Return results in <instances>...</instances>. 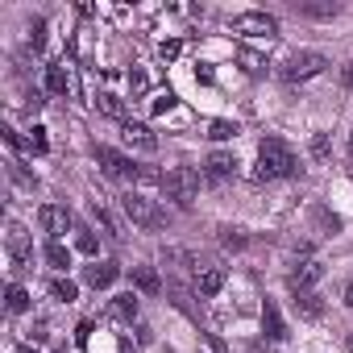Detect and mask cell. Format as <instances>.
<instances>
[{
	"mask_svg": "<svg viewBox=\"0 0 353 353\" xmlns=\"http://www.w3.org/2000/svg\"><path fill=\"white\" fill-rule=\"evenodd\" d=\"M299 170L295 162V150L279 137H266L258 145V179H291V174Z\"/></svg>",
	"mask_w": 353,
	"mask_h": 353,
	"instance_id": "cell-1",
	"label": "cell"
},
{
	"mask_svg": "<svg viewBox=\"0 0 353 353\" xmlns=\"http://www.w3.org/2000/svg\"><path fill=\"white\" fill-rule=\"evenodd\" d=\"M162 192H166V200H174L179 208H192L196 196H200V174L192 166H174V170L162 174Z\"/></svg>",
	"mask_w": 353,
	"mask_h": 353,
	"instance_id": "cell-2",
	"label": "cell"
},
{
	"mask_svg": "<svg viewBox=\"0 0 353 353\" xmlns=\"http://www.w3.org/2000/svg\"><path fill=\"white\" fill-rule=\"evenodd\" d=\"M121 208H125V216L133 221V225H141V229H162L166 225V216L154 208V200H145L141 192H129V196H121Z\"/></svg>",
	"mask_w": 353,
	"mask_h": 353,
	"instance_id": "cell-3",
	"label": "cell"
},
{
	"mask_svg": "<svg viewBox=\"0 0 353 353\" xmlns=\"http://www.w3.org/2000/svg\"><path fill=\"white\" fill-rule=\"evenodd\" d=\"M96 162L104 166V174H112V179H141L145 174V166H137L133 158H125L112 145H96Z\"/></svg>",
	"mask_w": 353,
	"mask_h": 353,
	"instance_id": "cell-4",
	"label": "cell"
},
{
	"mask_svg": "<svg viewBox=\"0 0 353 353\" xmlns=\"http://www.w3.org/2000/svg\"><path fill=\"white\" fill-rule=\"evenodd\" d=\"M324 67H328L324 54H316V50H299V54H291V59L283 63V79H287V83H303V79L320 75Z\"/></svg>",
	"mask_w": 353,
	"mask_h": 353,
	"instance_id": "cell-5",
	"label": "cell"
},
{
	"mask_svg": "<svg viewBox=\"0 0 353 353\" xmlns=\"http://www.w3.org/2000/svg\"><path fill=\"white\" fill-rule=\"evenodd\" d=\"M233 30L245 34V38H274L279 34V21L270 13H241V17H233Z\"/></svg>",
	"mask_w": 353,
	"mask_h": 353,
	"instance_id": "cell-6",
	"label": "cell"
},
{
	"mask_svg": "<svg viewBox=\"0 0 353 353\" xmlns=\"http://www.w3.org/2000/svg\"><path fill=\"white\" fill-rule=\"evenodd\" d=\"M38 229H42L50 241H59V237L71 229V212L59 208V204H42V208H38Z\"/></svg>",
	"mask_w": 353,
	"mask_h": 353,
	"instance_id": "cell-7",
	"label": "cell"
},
{
	"mask_svg": "<svg viewBox=\"0 0 353 353\" xmlns=\"http://www.w3.org/2000/svg\"><path fill=\"white\" fill-rule=\"evenodd\" d=\"M121 137H125L133 150H145V154H154V150H158L154 129H150V125H141V121H121Z\"/></svg>",
	"mask_w": 353,
	"mask_h": 353,
	"instance_id": "cell-8",
	"label": "cell"
},
{
	"mask_svg": "<svg viewBox=\"0 0 353 353\" xmlns=\"http://www.w3.org/2000/svg\"><path fill=\"white\" fill-rule=\"evenodd\" d=\"M30 254H34V250H30V233H26L21 225H13V229H9V258H13V270H26V266H30Z\"/></svg>",
	"mask_w": 353,
	"mask_h": 353,
	"instance_id": "cell-9",
	"label": "cell"
},
{
	"mask_svg": "<svg viewBox=\"0 0 353 353\" xmlns=\"http://www.w3.org/2000/svg\"><path fill=\"white\" fill-rule=\"evenodd\" d=\"M320 274H324V266H320L316 258L295 262V270H291V291H312V283H320Z\"/></svg>",
	"mask_w": 353,
	"mask_h": 353,
	"instance_id": "cell-10",
	"label": "cell"
},
{
	"mask_svg": "<svg viewBox=\"0 0 353 353\" xmlns=\"http://www.w3.org/2000/svg\"><path fill=\"white\" fill-rule=\"evenodd\" d=\"M117 274H121V266H117V262H92V266L83 270V283H88V287H96V291H104V287H112V283H117Z\"/></svg>",
	"mask_w": 353,
	"mask_h": 353,
	"instance_id": "cell-11",
	"label": "cell"
},
{
	"mask_svg": "<svg viewBox=\"0 0 353 353\" xmlns=\"http://www.w3.org/2000/svg\"><path fill=\"white\" fill-rule=\"evenodd\" d=\"M204 170H208V179H229V174L237 170V158H233L229 150H216V154H208Z\"/></svg>",
	"mask_w": 353,
	"mask_h": 353,
	"instance_id": "cell-12",
	"label": "cell"
},
{
	"mask_svg": "<svg viewBox=\"0 0 353 353\" xmlns=\"http://www.w3.org/2000/svg\"><path fill=\"white\" fill-rule=\"evenodd\" d=\"M262 332H266L270 341H283V336H287V324H283V312H279V307H274L270 299L262 303Z\"/></svg>",
	"mask_w": 353,
	"mask_h": 353,
	"instance_id": "cell-13",
	"label": "cell"
},
{
	"mask_svg": "<svg viewBox=\"0 0 353 353\" xmlns=\"http://www.w3.org/2000/svg\"><path fill=\"white\" fill-rule=\"evenodd\" d=\"M196 287H200V295H216L221 287H225V266H204L200 274H196Z\"/></svg>",
	"mask_w": 353,
	"mask_h": 353,
	"instance_id": "cell-14",
	"label": "cell"
},
{
	"mask_svg": "<svg viewBox=\"0 0 353 353\" xmlns=\"http://www.w3.org/2000/svg\"><path fill=\"white\" fill-rule=\"evenodd\" d=\"M295 312L307 316V320H316V316H324V303H320L316 291H295Z\"/></svg>",
	"mask_w": 353,
	"mask_h": 353,
	"instance_id": "cell-15",
	"label": "cell"
},
{
	"mask_svg": "<svg viewBox=\"0 0 353 353\" xmlns=\"http://www.w3.org/2000/svg\"><path fill=\"white\" fill-rule=\"evenodd\" d=\"M133 283H137V291H145V295H158V291H162V279H158V270H150V266H133Z\"/></svg>",
	"mask_w": 353,
	"mask_h": 353,
	"instance_id": "cell-16",
	"label": "cell"
},
{
	"mask_svg": "<svg viewBox=\"0 0 353 353\" xmlns=\"http://www.w3.org/2000/svg\"><path fill=\"white\" fill-rule=\"evenodd\" d=\"M67 88H71V79H67V71H63V63H54V67H46V92H50V96H67Z\"/></svg>",
	"mask_w": 353,
	"mask_h": 353,
	"instance_id": "cell-17",
	"label": "cell"
},
{
	"mask_svg": "<svg viewBox=\"0 0 353 353\" xmlns=\"http://www.w3.org/2000/svg\"><path fill=\"white\" fill-rule=\"evenodd\" d=\"M112 316H117V320H137V295H133V291L117 295V299H112Z\"/></svg>",
	"mask_w": 353,
	"mask_h": 353,
	"instance_id": "cell-18",
	"label": "cell"
},
{
	"mask_svg": "<svg viewBox=\"0 0 353 353\" xmlns=\"http://www.w3.org/2000/svg\"><path fill=\"white\" fill-rule=\"evenodd\" d=\"M96 108H100V112H108V117H117V121H129V117H125L121 96H112V92H100V96H96Z\"/></svg>",
	"mask_w": 353,
	"mask_h": 353,
	"instance_id": "cell-19",
	"label": "cell"
},
{
	"mask_svg": "<svg viewBox=\"0 0 353 353\" xmlns=\"http://www.w3.org/2000/svg\"><path fill=\"white\" fill-rule=\"evenodd\" d=\"M46 262H50L54 270H67V266H71V250H67L63 241H46Z\"/></svg>",
	"mask_w": 353,
	"mask_h": 353,
	"instance_id": "cell-20",
	"label": "cell"
},
{
	"mask_svg": "<svg viewBox=\"0 0 353 353\" xmlns=\"http://www.w3.org/2000/svg\"><path fill=\"white\" fill-rule=\"evenodd\" d=\"M5 303H9V312H13V316H21V312H30V291H26L21 283H13V287H9V295H5Z\"/></svg>",
	"mask_w": 353,
	"mask_h": 353,
	"instance_id": "cell-21",
	"label": "cell"
},
{
	"mask_svg": "<svg viewBox=\"0 0 353 353\" xmlns=\"http://www.w3.org/2000/svg\"><path fill=\"white\" fill-rule=\"evenodd\" d=\"M50 295L63 299V303H75V299H79V287H75L71 279H54V283H50Z\"/></svg>",
	"mask_w": 353,
	"mask_h": 353,
	"instance_id": "cell-22",
	"label": "cell"
},
{
	"mask_svg": "<svg viewBox=\"0 0 353 353\" xmlns=\"http://www.w3.org/2000/svg\"><path fill=\"white\" fill-rule=\"evenodd\" d=\"M208 137H212V141H229V137H237V125H233V121H212V125H208Z\"/></svg>",
	"mask_w": 353,
	"mask_h": 353,
	"instance_id": "cell-23",
	"label": "cell"
},
{
	"mask_svg": "<svg viewBox=\"0 0 353 353\" xmlns=\"http://www.w3.org/2000/svg\"><path fill=\"white\" fill-rule=\"evenodd\" d=\"M26 145H30L34 154H46V150H50V141H46V129H42V125H34V129H30V137H26Z\"/></svg>",
	"mask_w": 353,
	"mask_h": 353,
	"instance_id": "cell-24",
	"label": "cell"
},
{
	"mask_svg": "<svg viewBox=\"0 0 353 353\" xmlns=\"http://www.w3.org/2000/svg\"><path fill=\"white\" fill-rule=\"evenodd\" d=\"M92 216H96V221L104 225V233H108V237H121V229H117V221H112V216H108V212H104L100 204H92Z\"/></svg>",
	"mask_w": 353,
	"mask_h": 353,
	"instance_id": "cell-25",
	"label": "cell"
},
{
	"mask_svg": "<svg viewBox=\"0 0 353 353\" xmlns=\"http://www.w3.org/2000/svg\"><path fill=\"white\" fill-rule=\"evenodd\" d=\"M75 245H79V254H96V250H100V241H96V233H92V229H79Z\"/></svg>",
	"mask_w": 353,
	"mask_h": 353,
	"instance_id": "cell-26",
	"label": "cell"
},
{
	"mask_svg": "<svg viewBox=\"0 0 353 353\" xmlns=\"http://www.w3.org/2000/svg\"><path fill=\"white\" fill-rule=\"evenodd\" d=\"M245 241H250V237H245L241 229H225V233H221V245H229V250H245Z\"/></svg>",
	"mask_w": 353,
	"mask_h": 353,
	"instance_id": "cell-27",
	"label": "cell"
},
{
	"mask_svg": "<svg viewBox=\"0 0 353 353\" xmlns=\"http://www.w3.org/2000/svg\"><path fill=\"white\" fill-rule=\"evenodd\" d=\"M174 104H179V100H174V92H162V96H158V100H154L150 108H154V117H166V112H170Z\"/></svg>",
	"mask_w": 353,
	"mask_h": 353,
	"instance_id": "cell-28",
	"label": "cell"
},
{
	"mask_svg": "<svg viewBox=\"0 0 353 353\" xmlns=\"http://www.w3.org/2000/svg\"><path fill=\"white\" fill-rule=\"evenodd\" d=\"M299 13H303V17H332L336 5H299Z\"/></svg>",
	"mask_w": 353,
	"mask_h": 353,
	"instance_id": "cell-29",
	"label": "cell"
},
{
	"mask_svg": "<svg viewBox=\"0 0 353 353\" xmlns=\"http://www.w3.org/2000/svg\"><path fill=\"white\" fill-rule=\"evenodd\" d=\"M30 46H34V50L46 46V21H34V30H30Z\"/></svg>",
	"mask_w": 353,
	"mask_h": 353,
	"instance_id": "cell-30",
	"label": "cell"
},
{
	"mask_svg": "<svg viewBox=\"0 0 353 353\" xmlns=\"http://www.w3.org/2000/svg\"><path fill=\"white\" fill-rule=\"evenodd\" d=\"M0 133H5V141H9V150H21L26 141H21V133L13 129V125H5V129H0Z\"/></svg>",
	"mask_w": 353,
	"mask_h": 353,
	"instance_id": "cell-31",
	"label": "cell"
},
{
	"mask_svg": "<svg viewBox=\"0 0 353 353\" xmlns=\"http://www.w3.org/2000/svg\"><path fill=\"white\" fill-rule=\"evenodd\" d=\"M312 154H316V158H328V137H324V133L312 137Z\"/></svg>",
	"mask_w": 353,
	"mask_h": 353,
	"instance_id": "cell-32",
	"label": "cell"
},
{
	"mask_svg": "<svg viewBox=\"0 0 353 353\" xmlns=\"http://www.w3.org/2000/svg\"><path fill=\"white\" fill-rule=\"evenodd\" d=\"M179 50H183L179 42H162V46H158V54H162L166 63H170V59H179Z\"/></svg>",
	"mask_w": 353,
	"mask_h": 353,
	"instance_id": "cell-33",
	"label": "cell"
},
{
	"mask_svg": "<svg viewBox=\"0 0 353 353\" xmlns=\"http://www.w3.org/2000/svg\"><path fill=\"white\" fill-rule=\"evenodd\" d=\"M129 88H133V92L141 96V92H145L150 83H145V75H141V71H129Z\"/></svg>",
	"mask_w": 353,
	"mask_h": 353,
	"instance_id": "cell-34",
	"label": "cell"
},
{
	"mask_svg": "<svg viewBox=\"0 0 353 353\" xmlns=\"http://www.w3.org/2000/svg\"><path fill=\"white\" fill-rule=\"evenodd\" d=\"M75 341H79V345H88V341H92V320H83V324L75 328Z\"/></svg>",
	"mask_w": 353,
	"mask_h": 353,
	"instance_id": "cell-35",
	"label": "cell"
},
{
	"mask_svg": "<svg viewBox=\"0 0 353 353\" xmlns=\"http://www.w3.org/2000/svg\"><path fill=\"white\" fill-rule=\"evenodd\" d=\"M241 59H245V67H250V71H254V75H258V71H262V59H258V54H250V50H245V54H241Z\"/></svg>",
	"mask_w": 353,
	"mask_h": 353,
	"instance_id": "cell-36",
	"label": "cell"
},
{
	"mask_svg": "<svg viewBox=\"0 0 353 353\" xmlns=\"http://www.w3.org/2000/svg\"><path fill=\"white\" fill-rule=\"evenodd\" d=\"M196 79H200V83H212V67H208V63H200V67H196Z\"/></svg>",
	"mask_w": 353,
	"mask_h": 353,
	"instance_id": "cell-37",
	"label": "cell"
},
{
	"mask_svg": "<svg viewBox=\"0 0 353 353\" xmlns=\"http://www.w3.org/2000/svg\"><path fill=\"white\" fill-rule=\"evenodd\" d=\"M208 345H212V353H229V349H225V341H221L216 332H208Z\"/></svg>",
	"mask_w": 353,
	"mask_h": 353,
	"instance_id": "cell-38",
	"label": "cell"
},
{
	"mask_svg": "<svg viewBox=\"0 0 353 353\" xmlns=\"http://www.w3.org/2000/svg\"><path fill=\"white\" fill-rule=\"evenodd\" d=\"M341 79H345V83L353 88V63H345V71H341Z\"/></svg>",
	"mask_w": 353,
	"mask_h": 353,
	"instance_id": "cell-39",
	"label": "cell"
},
{
	"mask_svg": "<svg viewBox=\"0 0 353 353\" xmlns=\"http://www.w3.org/2000/svg\"><path fill=\"white\" fill-rule=\"evenodd\" d=\"M345 303H349V307H353V283H349V287H345Z\"/></svg>",
	"mask_w": 353,
	"mask_h": 353,
	"instance_id": "cell-40",
	"label": "cell"
},
{
	"mask_svg": "<svg viewBox=\"0 0 353 353\" xmlns=\"http://www.w3.org/2000/svg\"><path fill=\"white\" fill-rule=\"evenodd\" d=\"M17 353H38V349L34 345H17Z\"/></svg>",
	"mask_w": 353,
	"mask_h": 353,
	"instance_id": "cell-41",
	"label": "cell"
},
{
	"mask_svg": "<svg viewBox=\"0 0 353 353\" xmlns=\"http://www.w3.org/2000/svg\"><path fill=\"white\" fill-rule=\"evenodd\" d=\"M349 158H353V133H349Z\"/></svg>",
	"mask_w": 353,
	"mask_h": 353,
	"instance_id": "cell-42",
	"label": "cell"
}]
</instances>
